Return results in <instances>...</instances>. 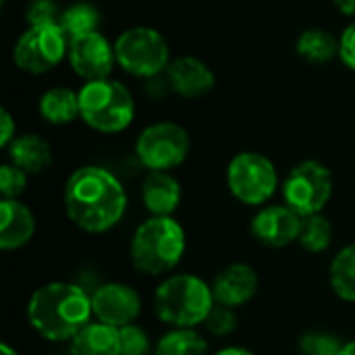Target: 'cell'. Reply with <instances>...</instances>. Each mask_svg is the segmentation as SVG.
Listing matches in <instances>:
<instances>
[{
  "mask_svg": "<svg viewBox=\"0 0 355 355\" xmlns=\"http://www.w3.org/2000/svg\"><path fill=\"white\" fill-rule=\"evenodd\" d=\"M62 204L69 220L85 233H106L114 229L127 212V191L123 183L102 166H81L64 183Z\"/></svg>",
  "mask_w": 355,
  "mask_h": 355,
  "instance_id": "6da1fadb",
  "label": "cell"
},
{
  "mask_svg": "<svg viewBox=\"0 0 355 355\" xmlns=\"http://www.w3.org/2000/svg\"><path fill=\"white\" fill-rule=\"evenodd\" d=\"M92 295L64 281H52L37 287L27 302V322L46 341H71L92 322Z\"/></svg>",
  "mask_w": 355,
  "mask_h": 355,
  "instance_id": "7a4b0ae2",
  "label": "cell"
},
{
  "mask_svg": "<svg viewBox=\"0 0 355 355\" xmlns=\"http://www.w3.org/2000/svg\"><path fill=\"white\" fill-rule=\"evenodd\" d=\"M187 237L173 216H150L144 220L129 243V258L137 272L164 277L173 272L185 256Z\"/></svg>",
  "mask_w": 355,
  "mask_h": 355,
  "instance_id": "3957f363",
  "label": "cell"
},
{
  "mask_svg": "<svg viewBox=\"0 0 355 355\" xmlns=\"http://www.w3.org/2000/svg\"><path fill=\"white\" fill-rule=\"evenodd\" d=\"M212 287L196 275H171L154 293V314L171 329H196L214 308Z\"/></svg>",
  "mask_w": 355,
  "mask_h": 355,
  "instance_id": "277c9868",
  "label": "cell"
},
{
  "mask_svg": "<svg viewBox=\"0 0 355 355\" xmlns=\"http://www.w3.org/2000/svg\"><path fill=\"white\" fill-rule=\"evenodd\" d=\"M79 119L104 135L125 131L135 119V100L129 87L112 77L85 81L79 89Z\"/></svg>",
  "mask_w": 355,
  "mask_h": 355,
  "instance_id": "5b68a950",
  "label": "cell"
},
{
  "mask_svg": "<svg viewBox=\"0 0 355 355\" xmlns=\"http://www.w3.org/2000/svg\"><path fill=\"white\" fill-rule=\"evenodd\" d=\"M114 52L116 64L125 73L141 79L156 77L171 64V48L166 37L148 25L125 29L114 42Z\"/></svg>",
  "mask_w": 355,
  "mask_h": 355,
  "instance_id": "8992f818",
  "label": "cell"
},
{
  "mask_svg": "<svg viewBox=\"0 0 355 355\" xmlns=\"http://www.w3.org/2000/svg\"><path fill=\"white\" fill-rule=\"evenodd\" d=\"M335 191L333 173L318 160H302L283 181V204L297 216L308 218L322 214Z\"/></svg>",
  "mask_w": 355,
  "mask_h": 355,
  "instance_id": "52a82bcc",
  "label": "cell"
},
{
  "mask_svg": "<svg viewBox=\"0 0 355 355\" xmlns=\"http://www.w3.org/2000/svg\"><path fill=\"white\" fill-rule=\"evenodd\" d=\"M227 187L237 202L264 206L279 189L277 166L260 152H239L227 166Z\"/></svg>",
  "mask_w": 355,
  "mask_h": 355,
  "instance_id": "ba28073f",
  "label": "cell"
},
{
  "mask_svg": "<svg viewBox=\"0 0 355 355\" xmlns=\"http://www.w3.org/2000/svg\"><path fill=\"white\" fill-rule=\"evenodd\" d=\"M189 150L187 129L173 121L148 125L135 141V156L150 173H171L187 160Z\"/></svg>",
  "mask_w": 355,
  "mask_h": 355,
  "instance_id": "9c48e42d",
  "label": "cell"
},
{
  "mask_svg": "<svg viewBox=\"0 0 355 355\" xmlns=\"http://www.w3.org/2000/svg\"><path fill=\"white\" fill-rule=\"evenodd\" d=\"M69 54V37L60 25H29L12 48V62L29 75L56 69Z\"/></svg>",
  "mask_w": 355,
  "mask_h": 355,
  "instance_id": "30bf717a",
  "label": "cell"
},
{
  "mask_svg": "<svg viewBox=\"0 0 355 355\" xmlns=\"http://www.w3.org/2000/svg\"><path fill=\"white\" fill-rule=\"evenodd\" d=\"M69 62L73 71L85 81H98L110 77L116 64L114 44L100 31L85 33L69 40Z\"/></svg>",
  "mask_w": 355,
  "mask_h": 355,
  "instance_id": "8fae6325",
  "label": "cell"
},
{
  "mask_svg": "<svg viewBox=\"0 0 355 355\" xmlns=\"http://www.w3.org/2000/svg\"><path fill=\"white\" fill-rule=\"evenodd\" d=\"M92 310L98 322L123 329L137 320L141 312V297L131 285L104 283L92 293Z\"/></svg>",
  "mask_w": 355,
  "mask_h": 355,
  "instance_id": "7c38bea8",
  "label": "cell"
},
{
  "mask_svg": "<svg viewBox=\"0 0 355 355\" xmlns=\"http://www.w3.org/2000/svg\"><path fill=\"white\" fill-rule=\"evenodd\" d=\"M302 223L304 218L297 216L289 206L275 204V206H264L254 214L250 223V231L260 245L270 250H281L300 239Z\"/></svg>",
  "mask_w": 355,
  "mask_h": 355,
  "instance_id": "4fadbf2b",
  "label": "cell"
},
{
  "mask_svg": "<svg viewBox=\"0 0 355 355\" xmlns=\"http://www.w3.org/2000/svg\"><path fill=\"white\" fill-rule=\"evenodd\" d=\"M210 287L214 293V302L218 306L237 310L254 300L260 287V279H258V272L250 264L233 262L216 272Z\"/></svg>",
  "mask_w": 355,
  "mask_h": 355,
  "instance_id": "5bb4252c",
  "label": "cell"
},
{
  "mask_svg": "<svg viewBox=\"0 0 355 355\" xmlns=\"http://www.w3.org/2000/svg\"><path fill=\"white\" fill-rule=\"evenodd\" d=\"M166 81L177 96L196 100L214 89L216 75L204 60L196 56H179L171 60L166 69Z\"/></svg>",
  "mask_w": 355,
  "mask_h": 355,
  "instance_id": "9a60e30c",
  "label": "cell"
},
{
  "mask_svg": "<svg viewBox=\"0 0 355 355\" xmlns=\"http://www.w3.org/2000/svg\"><path fill=\"white\" fill-rule=\"evenodd\" d=\"M35 235V216L21 200L0 202V250L12 252L27 245Z\"/></svg>",
  "mask_w": 355,
  "mask_h": 355,
  "instance_id": "2e32d148",
  "label": "cell"
},
{
  "mask_svg": "<svg viewBox=\"0 0 355 355\" xmlns=\"http://www.w3.org/2000/svg\"><path fill=\"white\" fill-rule=\"evenodd\" d=\"M183 198L181 183L171 173H148L141 183V202L152 216H173Z\"/></svg>",
  "mask_w": 355,
  "mask_h": 355,
  "instance_id": "e0dca14e",
  "label": "cell"
},
{
  "mask_svg": "<svg viewBox=\"0 0 355 355\" xmlns=\"http://www.w3.org/2000/svg\"><path fill=\"white\" fill-rule=\"evenodd\" d=\"M6 152H8V162L25 171L27 175H40L52 164L50 144L35 133L17 135L12 144L6 148Z\"/></svg>",
  "mask_w": 355,
  "mask_h": 355,
  "instance_id": "ac0fdd59",
  "label": "cell"
},
{
  "mask_svg": "<svg viewBox=\"0 0 355 355\" xmlns=\"http://www.w3.org/2000/svg\"><path fill=\"white\" fill-rule=\"evenodd\" d=\"M71 355H121L119 329L104 322H89L71 341Z\"/></svg>",
  "mask_w": 355,
  "mask_h": 355,
  "instance_id": "d6986e66",
  "label": "cell"
},
{
  "mask_svg": "<svg viewBox=\"0 0 355 355\" xmlns=\"http://www.w3.org/2000/svg\"><path fill=\"white\" fill-rule=\"evenodd\" d=\"M37 110L50 125H69L79 119V92L69 87H50L40 96Z\"/></svg>",
  "mask_w": 355,
  "mask_h": 355,
  "instance_id": "ffe728a7",
  "label": "cell"
},
{
  "mask_svg": "<svg viewBox=\"0 0 355 355\" xmlns=\"http://www.w3.org/2000/svg\"><path fill=\"white\" fill-rule=\"evenodd\" d=\"M295 52L310 64H327L339 56V37L322 27H310L300 33Z\"/></svg>",
  "mask_w": 355,
  "mask_h": 355,
  "instance_id": "44dd1931",
  "label": "cell"
},
{
  "mask_svg": "<svg viewBox=\"0 0 355 355\" xmlns=\"http://www.w3.org/2000/svg\"><path fill=\"white\" fill-rule=\"evenodd\" d=\"M329 281L339 300L355 302V243L337 252L329 268Z\"/></svg>",
  "mask_w": 355,
  "mask_h": 355,
  "instance_id": "7402d4cb",
  "label": "cell"
},
{
  "mask_svg": "<svg viewBox=\"0 0 355 355\" xmlns=\"http://www.w3.org/2000/svg\"><path fill=\"white\" fill-rule=\"evenodd\" d=\"M154 355H208V341L196 329H171L154 345Z\"/></svg>",
  "mask_w": 355,
  "mask_h": 355,
  "instance_id": "603a6c76",
  "label": "cell"
},
{
  "mask_svg": "<svg viewBox=\"0 0 355 355\" xmlns=\"http://www.w3.org/2000/svg\"><path fill=\"white\" fill-rule=\"evenodd\" d=\"M100 23H102L100 10L89 2H75L67 6L58 19V25L69 40L100 31Z\"/></svg>",
  "mask_w": 355,
  "mask_h": 355,
  "instance_id": "cb8c5ba5",
  "label": "cell"
},
{
  "mask_svg": "<svg viewBox=\"0 0 355 355\" xmlns=\"http://www.w3.org/2000/svg\"><path fill=\"white\" fill-rule=\"evenodd\" d=\"M333 223L324 214H314L304 218L302 223V233H300V245L310 252V254H322L331 248L333 243Z\"/></svg>",
  "mask_w": 355,
  "mask_h": 355,
  "instance_id": "d4e9b609",
  "label": "cell"
},
{
  "mask_svg": "<svg viewBox=\"0 0 355 355\" xmlns=\"http://www.w3.org/2000/svg\"><path fill=\"white\" fill-rule=\"evenodd\" d=\"M345 343L339 341V337L322 331H310L302 335L300 339V352L302 355H339Z\"/></svg>",
  "mask_w": 355,
  "mask_h": 355,
  "instance_id": "484cf974",
  "label": "cell"
},
{
  "mask_svg": "<svg viewBox=\"0 0 355 355\" xmlns=\"http://www.w3.org/2000/svg\"><path fill=\"white\" fill-rule=\"evenodd\" d=\"M27 187V173L10 162L0 166V193L2 200H19Z\"/></svg>",
  "mask_w": 355,
  "mask_h": 355,
  "instance_id": "4316f807",
  "label": "cell"
},
{
  "mask_svg": "<svg viewBox=\"0 0 355 355\" xmlns=\"http://www.w3.org/2000/svg\"><path fill=\"white\" fill-rule=\"evenodd\" d=\"M121 339V355H150V337L137 324H127L119 329Z\"/></svg>",
  "mask_w": 355,
  "mask_h": 355,
  "instance_id": "83f0119b",
  "label": "cell"
},
{
  "mask_svg": "<svg viewBox=\"0 0 355 355\" xmlns=\"http://www.w3.org/2000/svg\"><path fill=\"white\" fill-rule=\"evenodd\" d=\"M206 329L210 335H216V337H229L237 331V314L233 308H227V306H218L214 304L212 312L208 314L206 318Z\"/></svg>",
  "mask_w": 355,
  "mask_h": 355,
  "instance_id": "f1b7e54d",
  "label": "cell"
},
{
  "mask_svg": "<svg viewBox=\"0 0 355 355\" xmlns=\"http://www.w3.org/2000/svg\"><path fill=\"white\" fill-rule=\"evenodd\" d=\"M60 12L54 0H29L25 19L29 25H56Z\"/></svg>",
  "mask_w": 355,
  "mask_h": 355,
  "instance_id": "f546056e",
  "label": "cell"
},
{
  "mask_svg": "<svg viewBox=\"0 0 355 355\" xmlns=\"http://www.w3.org/2000/svg\"><path fill=\"white\" fill-rule=\"evenodd\" d=\"M339 60L355 73V19L339 35Z\"/></svg>",
  "mask_w": 355,
  "mask_h": 355,
  "instance_id": "4dcf8cb0",
  "label": "cell"
},
{
  "mask_svg": "<svg viewBox=\"0 0 355 355\" xmlns=\"http://www.w3.org/2000/svg\"><path fill=\"white\" fill-rule=\"evenodd\" d=\"M15 137H17V123H15L12 114L6 108H2L0 110V146L6 150Z\"/></svg>",
  "mask_w": 355,
  "mask_h": 355,
  "instance_id": "1f68e13d",
  "label": "cell"
},
{
  "mask_svg": "<svg viewBox=\"0 0 355 355\" xmlns=\"http://www.w3.org/2000/svg\"><path fill=\"white\" fill-rule=\"evenodd\" d=\"M337 10L347 15V17H355V0H333Z\"/></svg>",
  "mask_w": 355,
  "mask_h": 355,
  "instance_id": "d6a6232c",
  "label": "cell"
},
{
  "mask_svg": "<svg viewBox=\"0 0 355 355\" xmlns=\"http://www.w3.org/2000/svg\"><path fill=\"white\" fill-rule=\"evenodd\" d=\"M214 355H254V352L241 347V345H229V347H223L218 349Z\"/></svg>",
  "mask_w": 355,
  "mask_h": 355,
  "instance_id": "836d02e7",
  "label": "cell"
},
{
  "mask_svg": "<svg viewBox=\"0 0 355 355\" xmlns=\"http://www.w3.org/2000/svg\"><path fill=\"white\" fill-rule=\"evenodd\" d=\"M339 355H355V341H349V343H345L343 345V349H341V354Z\"/></svg>",
  "mask_w": 355,
  "mask_h": 355,
  "instance_id": "e575fe53",
  "label": "cell"
},
{
  "mask_svg": "<svg viewBox=\"0 0 355 355\" xmlns=\"http://www.w3.org/2000/svg\"><path fill=\"white\" fill-rule=\"evenodd\" d=\"M0 355H19V352L12 349L8 343H2V345H0Z\"/></svg>",
  "mask_w": 355,
  "mask_h": 355,
  "instance_id": "d590c367",
  "label": "cell"
}]
</instances>
